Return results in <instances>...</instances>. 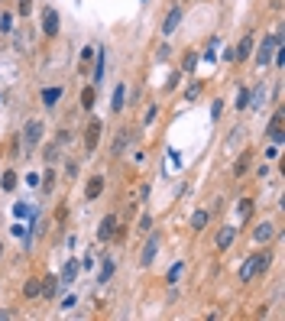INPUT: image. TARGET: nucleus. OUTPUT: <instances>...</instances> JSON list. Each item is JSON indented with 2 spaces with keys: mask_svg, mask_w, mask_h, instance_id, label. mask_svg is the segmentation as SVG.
Listing matches in <instances>:
<instances>
[{
  "mask_svg": "<svg viewBox=\"0 0 285 321\" xmlns=\"http://www.w3.org/2000/svg\"><path fill=\"white\" fill-rule=\"evenodd\" d=\"M262 97H266V91H262V88H256V91H253V101H250V107H259Z\"/></svg>",
  "mask_w": 285,
  "mask_h": 321,
  "instance_id": "obj_29",
  "label": "nucleus"
},
{
  "mask_svg": "<svg viewBox=\"0 0 285 321\" xmlns=\"http://www.w3.org/2000/svg\"><path fill=\"white\" fill-rule=\"evenodd\" d=\"M253 237H256V240H259V243H266V240H269V237H272V227H269V224H259V227L253 230Z\"/></svg>",
  "mask_w": 285,
  "mask_h": 321,
  "instance_id": "obj_21",
  "label": "nucleus"
},
{
  "mask_svg": "<svg viewBox=\"0 0 285 321\" xmlns=\"http://www.w3.org/2000/svg\"><path fill=\"white\" fill-rule=\"evenodd\" d=\"M81 107L85 110L94 107V88H85V91H81Z\"/></svg>",
  "mask_w": 285,
  "mask_h": 321,
  "instance_id": "obj_22",
  "label": "nucleus"
},
{
  "mask_svg": "<svg viewBox=\"0 0 285 321\" xmlns=\"http://www.w3.org/2000/svg\"><path fill=\"white\" fill-rule=\"evenodd\" d=\"M182 269H185V266H182V263H175V266L169 269V282H178V276H182Z\"/></svg>",
  "mask_w": 285,
  "mask_h": 321,
  "instance_id": "obj_30",
  "label": "nucleus"
},
{
  "mask_svg": "<svg viewBox=\"0 0 285 321\" xmlns=\"http://www.w3.org/2000/svg\"><path fill=\"white\" fill-rule=\"evenodd\" d=\"M253 276H256V253H253V257H247V263L240 266V282H250Z\"/></svg>",
  "mask_w": 285,
  "mask_h": 321,
  "instance_id": "obj_10",
  "label": "nucleus"
},
{
  "mask_svg": "<svg viewBox=\"0 0 285 321\" xmlns=\"http://www.w3.org/2000/svg\"><path fill=\"white\" fill-rule=\"evenodd\" d=\"M250 55H253V36H243V39H240V46L233 49V59H237V62H243V59H250Z\"/></svg>",
  "mask_w": 285,
  "mask_h": 321,
  "instance_id": "obj_9",
  "label": "nucleus"
},
{
  "mask_svg": "<svg viewBox=\"0 0 285 321\" xmlns=\"http://www.w3.org/2000/svg\"><path fill=\"white\" fill-rule=\"evenodd\" d=\"M269 136H272V143H282L285 140V133H282V110H276V114H272V120H269Z\"/></svg>",
  "mask_w": 285,
  "mask_h": 321,
  "instance_id": "obj_8",
  "label": "nucleus"
},
{
  "mask_svg": "<svg viewBox=\"0 0 285 321\" xmlns=\"http://www.w3.org/2000/svg\"><path fill=\"white\" fill-rule=\"evenodd\" d=\"M30 10H32V0H20V13L26 16V13H30Z\"/></svg>",
  "mask_w": 285,
  "mask_h": 321,
  "instance_id": "obj_35",
  "label": "nucleus"
},
{
  "mask_svg": "<svg viewBox=\"0 0 285 321\" xmlns=\"http://www.w3.org/2000/svg\"><path fill=\"white\" fill-rule=\"evenodd\" d=\"M0 30H3V32H10V30H13V16H10V13H3V16H0Z\"/></svg>",
  "mask_w": 285,
  "mask_h": 321,
  "instance_id": "obj_27",
  "label": "nucleus"
},
{
  "mask_svg": "<svg viewBox=\"0 0 285 321\" xmlns=\"http://www.w3.org/2000/svg\"><path fill=\"white\" fill-rule=\"evenodd\" d=\"M233 237H237V230H233V227H221V234H217V247L227 250V247L233 243Z\"/></svg>",
  "mask_w": 285,
  "mask_h": 321,
  "instance_id": "obj_13",
  "label": "nucleus"
},
{
  "mask_svg": "<svg viewBox=\"0 0 285 321\" xmlns=\"http://www.w3.org/2000/svg\"><path fill=\"white\" fill-rule=\"evenodd\" d=\"M75 276H78V259H68V263H65V269H62V282L68 286Z\"/></svg>",
  "mask_w": 285,
  "mask_h": 321,
  "instance_id": "obj_16",
  "label": "nucleus"
},
{
  "mask_svg": "<svg viewBox=\"0 0 285 321\" xmlns=\"http://www.w3.org/2000/svg\"><path fill=\"white\" fill-rule=\"evenodd\" d=\"M55 292H59V279H55V276H49V279H42V292H39V295H46V298H55Z\"/></svg>",
  "mask_w": 285,
  "mask_h": 321,
  "instance_id": "obj_15",
  "label": "nucleus"
},
{
  "mask_svg": "<svg viewBox=\"0 0 285 321\" xmlns=\"http://www.w3.org/2000/svg\"><path fill=\"white\" fill-rule=\"evenodd\" d=\"M13 214H16V218H32L30 204H16V208H13Z\"/></svg>",
  "mask_w": 285,
  "mask_h": 321,
  "instance_id": "obj_28",
  "label": "nucleus"
},
{
  "mask_svg": "<svg viewBox=\"0 0 285 321\" xmlns=\"http://www.w3.org/2000/svg\"><path fill=\"white\" fill-rule=\"evenodd\" d=\"M0 257H3V243H0Z\"/></svg>",
  "mask_w": 285,
  "mask_h": 321,
  "instance_id": "obj_38",
  "label": "nucleus"
},
{
  "mask_svg": "<svg viewBox=\"0 0 285 321\" xmlns=\"http://www.w3.org/2000/svg\"><path fill=\"white\" fill-rule=\"evenodd\" d=\"M247 165H250V153H243V156H240V162L233 165V175H243V172H247Z\"/></svg>",
  "mask_w": 285,
  "mask_h": 321,
  "instance_id": "obj_25",
  "label": "nucleus"
},
{
  "mask_svg": "<svg viewBox=\"0 0 285 321\" xmlns=\"http://www.w3.org/2000/svg\"><path fill=\"white\" fill-rule=\"evenodd\" d=\"M178 23H182V7H172L169 16H165V23H162V32H165V36H172V32L178 30Z\"/></svg>",
  "mask_w": 285,
  "mask_h": 321,
  "instance_id": "obj_6",
  "label": "nucleus"
},
{
  "mask_svg": "<svg viewBox=\"0 0 285 321\" xmlns=\"http://www.w3.org/2000/svg\"><path fill=\"white\" fill-rule=\"evenodd\" d=\"M39 292H42V282H39V279H30V282L23 286V295H26V298H36Z\"/></svg>",
  "mask_w": 285,
  "mask_h": 321,
  "instance_id": "obj_17",
  "label": "nucleus"
},
{
  "mask_svg": "<svg viewBox=\"0 0 285 321\" xmlns=\"http://www.w3.org/2000/svg\"><path fill=\"white\" fill-rule=\"evenodd\" d=\"M250 214H253V201H250V198H243V201H240V208H237V218L247 221Z\"/></svg>",
  "mask_w": 285,
  "mask_h": 321,
  "instance_id": "obj_20",
  "label": "nucleus"
},
{
  "mask_svg": "<svg viewBox=\"0 0 285 321\" xmlns=\"http://www.w3.org/2000/svg\"><path fill=\"white\" fill-rule=\"evenodd\" d=\"M42 179H46V182H42V188H46V192H49V188H52V179H55V172H52V169H49V172L42 175Z\"/></svg>",
  "mask_w": 285,
  "mask_h": 321,
  "instance_id": "obj_34",
  "label": "nucleus"
},
{
  "mask_svg": "<svg viewBox=\"0 0 285 321\" xmlns=\"http://www.w3.org/2000/svg\"><path fill=\"white\" fill-rule=\"evenodd\" d=\"M100 120H91V124L85 127V149L88 153H94V149H97V143H100Z\"/></svg>",
  "mask_w": 285,
  "mask_h": 321,
  "instance_id": "obj_3",
  "label": "nucleus"
},
{
  "mask_svg": "<svg viewBox=\"0 0 285 321\" xmlns=\"http://www.w3.org/2000/svg\"><path fill=\"white\" fill-rule=\"evenodd\" d=\"M59 97H62V88H59V85L42 91V104H46V107H55V104H59Z\"/></svg>",
  "mask_w": 285,
  "mask_h": 321,
  "instance_id": "obj_12",
  "label": "nucleus"
},
{
  "mask_svg": "<svg viewBox=\"0 0 285 321\" xmlns=\"http://www.w3.org/2000/svg\"><path fill=\"white\" fill-rule=\"evenodd\" d=\"M198 94H201V85H191V88H188V91H185V97H188V101H194Z\"/></svg>",
  "mask_w": 285,
  "mask_h": 321,
  "instance_id": "obj_31",
  "label": "nucleus"
},
{
  "mask_svg": "<svg viewBox=\"0 0 285 321\" xmlns=\"http://www.w3.org/2000/svg\"><path fill=\"white\" fill-rule=\"evenodd\" d=\"M191 227H194V230L208 227V211H198V214H194V218H191Z\"/></svg>",
  "mask_w": 285,
  "mask_h": 321,
  "instance_id": "obj_23",
  "label": "nucleus"
},
{
  "mask_svg": "<svg viewBox=\"0 0 285 321\" xmlns=\"http://www.w3.org/2000/svg\"><path fill=\"white\" fill-rule=\"evenodd\" d=\"M156 253H159V234H149V240H146V247H143V257H139V263L143 266H149L156 259Z\"/></svg>",
  "mask_w": 285,
  "mask_h": 321,
  "instance_id": "obj_4",
  "label": "nucleus"
},
{
  "mask_svg": "<svg viewBox=\"0 0 285 321\" xmlns=\"http://www.w3.org/2000/svg\"><path fill=\"white\" fill-rule=\"evenodd\" d=\"M124 146H127V133H120V136H117V143H114V153H120Z\"/></svg>",
  "mask_w": 285,
  "mask_h": 321,
  "instance_id": "obj_32",
  "label": "nucleus"
},
{
  "mask_svg": "<svg viewBox=\"0 0 285 321\" xmlns=\"http://www.w3.org/2000/svg\"><path fill=\"white\" fill-rule=\"evenodd\" d=\"M0 185H3V192H13V188H16V172H13V169H7V172H3Z\"/></svg>",
  "mask_w": 285,
  "mask_h": 321,
  "instance_id": "obj_18",
  "label": "nucleus"
},
{
  "mask_svg": "<svg viewBox=\"0 0 285 321\" xmlns=\"http://www.w3.org/2000/svg\"><path fill=\"white\" fill-rule=\"evenodd\" d=\"M114 230H117V218L107 214V218L100 221V227H97V240H114Z\"/></svg>",
  "mask_w": 285,
  "mask_h": 321,
  "instance_id": "obj_5",
  "label": "nucleus"
},
{
  "mask_svg": "<svg viewBox=\"0 0 285 321\" xmlns=\"http://www.w3.org/2000/svg\"><path fill=\"white\" fill-rule=\"evenodd\" d=\"M272 49H279V32H272L269 39H262L259 52H256V62H259V68H262V65H269V59H272Z\"/></svg>",
  "mask_w": 285,
  "mask_h": 321,
  "instance_id": "obj_1",
  "label": "nucleus"
},
{
  "mask_svg": "<svg viewBox=\"0 0 285 321\" xmlns=\"http://www.w3.org/2000/svg\"><path fill=\"white\" fill-rule=\"evenodd\" d=\"M39 140H42V120H30V124H26V130H23V146L32 149Z\"/></svg>",
  "mask_w": 285,
  "mask_h": 321,
  "instance_id": "obj_2",
  "label": "nucleus"
},
{
  "mask_svg": "<svg viewBox=\"0 0 285 321\" xmlns=\"http://www.w3.org/2000/svg\"><path fill=\"white\" fill-rule=\"evenodd\" d=\"M194 65H198V55H188L185 59V71H194Z\"/></svg>",
  "mask_w": 285,
  "mask_h": 321,
  "instance_id": "obj_33",
  "label": "nucleus"
},
{
  "mask_svg": "<svg viewBox=\"0 0 285 321\" xmlns=\"http://www.w3.org/2000/svg\"><path fill=\"white\" fill-rule=\"evenodd\" d=\"M104 68H107V59H104V52H97V62H94V81L104 78Z\"/></svg>",
  "mask_w": 285,
  "mask_h": 321,
  "instance_id": "obj_19",
  "label": "nucleus"
},
{
  "mask_svg": "<svg viewBox=\"0 0 285 321\" xmlns=\"http://www.w3.org/2000/svg\"><path fill=\"white\" fill-rule=\"evenodd\" d=\"M46 162H55V146H46Z\"/></svg>",
  "mask_w": 285,
  "mask_h": 321,
  "instance_id": "obj_37",
  "label": "nucleus"
},
{
  "mask_svg": "<svg viewBox=\"0 0 285 321\" xmlns=\"http://www.w3.org/2000/svg\"><path fill=\"white\" fill-rule=\"evenodd\" d=\"M100 192H104V179H100V175H94V179L88 182L85 195H88V198H91V201H94V198H100Z\"/></svg>",
  "mask_w": 285,
  "mask_h": 321,
  "instance_id": "obj_11",
  "label": "nucleus"
},
{
  "mask_svg": "<svg viewBox=\"0 0 285 321\" xmlns=\"http://www.w3.org/2000/svg\"><path fill=\"white\" fill-rule=\"evenodd\" d=\"M110 276H114V263H110V259H107V263L100 266V282H107Z\"/></svg>",
  "mask_w": 285,
  "mask_h": 321,
  "instance_id": "obj_26",
  "label": "nucleus"
},
{
  "mask_svg": "<svg viewBox=\"0 0 285 321\" xmlns=\"http://www.w3.org/2000/svg\"><path fill=\"white\" fill-rule=\"evenodd\" d=\"M42 30H46V36H55V32H59V13H55L52 7H46V13H42Z\"/></svg>",
  "mask_w": 285,
  "mask_h": 321,
  "instance_id": "obj_7",
  "label": "nucleus"
},
{
  "mask_svg": "<svg viewBox=\"0 0 285 321\" xmlns=\"http://www.w3.org/2000/svg\"><path fill=\"white\" fill-rule=\"evenodd\" d=\"M124 104H127V85H117V88H114V101H110V107H114V110H124Z\"/></svg>",
  "mask_w": 285,
  "mask_h": 321,
  "instance_id": "obj_14",
  "label": "nucleus"
},
{
  "mask_svg": "<svg viewBox=\"0 0 285 321\" xmlns=\"http://www.w3.org/2000/svg\"><path fill=\"white\" fill-rule=\"evenodd\" d=\"M88 59H94V46H88V49H81V62H88Z\"/></svg>",
  "mask_w": 285,
  "mask_h": 321,
  "instance_id": "obj_36",
  "label": "nucleus"
},
{
  "mask_svg": "<svg viewBox=\"0 0 285 321\" xmlns=\"http://www.w3.org/2000/svg\"><path fill=\"white\" fill-rule=\"evenodd\" d=\"M243 107H250V91L247 88H240L237 91V110H243Z\"/></svg>",
  "mask_w": 285,
  "mask_h": 321,
  "instance_id": "obj_24",
  "label": "nucleus"
}]
</instances>
